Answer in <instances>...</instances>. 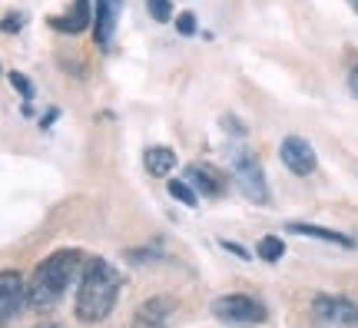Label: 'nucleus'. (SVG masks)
<instances>
[{
	"mask_svg": "<svg viewBox=\"0 0 358 328\" xmlns=\"http://www.w3.org/2000/svg\"><path fill=\"white\" fill-rule=\"evenodd\" d=\"M34 328H64V325H57V322H40V325H34Z\"/></svg>",
	"mask_w": 358,
	"mask_h": 328,
	"instance_id": "5701e85b",
	"label": "nucleus"
},
{
	"mask_svg": "<svg viewBox=\"0 0 358 328\" xmlns=\"http://www.w3.org/2000/svg\"><path fill=\"white\" fill-rule=\"evenodd\" d=\"M169 308L173 302L169 299H150L136 308V318H133V328H166L169 325Z\"/></svg>",
	"mask_w": 358,
	"mask_h": 328,
	"instance_id": "9d476101",
	"label": "nucleus"
},
{
	"mask_svg": "<svg viewBox=\"0 0 358 328\" xmlns=\"http://www.w3.org/2000/svg\"><path fill=\"white\" fill-rule=\"evenodd\" d=\"M226 129H229V133H245V127H239V123L229 120V116H226Z\"/></svg>",
	"mask_w": 358,
	"mask_h": 328,
	"instance_id": "4be33fe9",
	"label": "nucleus"
},
{
	"mask_svg": "<svg viewBox=\"0 0 358 328\" xmlns=\"http://www.w3.org/2000/svg\"><path fill=\"white\" fill-rule=\"evenodd\" d=\"M27 305V282L20 278V272L3 269L0 272V325H7L24 312Z\"/></svg>",
	"mask_w": 358,
	"mask_h": 328,
	"instance_id": "423d86ee",
	"label": "nucleus"
},
{
	"mask_svg": "<svg viewBox=\"0 0 358 328\" xmlns=\"http://www.w3.org/2000/svg\"><path fill=\"white\" fill-rule=\"evenodd\" d=\"M186 183H189L196 192H203V196H222V192H226L222 173H219L216 166H206V163L186 166Z\"/></svg>",
	"mask_w": 358,
	"mask_h": 328,
	"instance_id": "1a4fd4ad",
	"label": "nucleus"
},
{
	"mask_svg": "<svg viewBox=\"0 0 358 328\" xmlns=\"http://www.w3.org/2000/svg\"><path fill=\"white\" fill-rule=\"evenodd\" d=\"M312 312L322 325L332 328H358V305L348 302L345 295H315Z\"/></svg>",
	"mask_w": 358,
	"mask_h": 328,
	"instance_id": "39448f33",
	"label": "nucleus"
},
{
	"mask_svg": "<svg viewBox=\"0 0 358 328\" xmlns=\"http://www.w3.org/2000/svg\"><path fill=\"white\" fill-rule=\"evenodd\" d=\"M146 7L153 13V20H169L173 17V3L169 0H146Z\"/></svg>",
	"mask_w": 358,
	"mask_h": 328,
	"instance_id": "f3484780",
	"label": "nucleus"
},
{
	"mask_svg": "<svg viewBox=\"0 0 358 328\" xmlns=\"http://www.w3.org/2000/svg\"><path fill=\"white\" fill-rule=\"evenodd\" d=\"M120 10H123V0H96V13H93V37H96V47H110V43H113Z\"/></svg>",
	"mask_w": 358,
	"mask_h": 328,
	"instance_id": "6e6552de",
	"label": "nucleus"
},
{
	"mask_svg": "<svg viewBox=\"0 0 358 328\" xmlns=\"http://www.w3.org/2000/svg\"><path fill=\"white\" fill-rule=\"evenodd\" d=\"M80 262H83V255H80L77 249H60V252H53L50 259H43V262L34 269V278L27 282V305H30L34 312L53 308V305L66 295L70 282L77 278Z\"/></svg>",
	"mask_w": 358,
	"mask_h": 328,
	"instance_id": "f03ea898",
	"label": "nucleus"
},
{
	"mask_svg": "<svg viewBox=\"0 0 358 328\" xmlns=\"http://www.w3.org/2000/svg\"><path fill=\"white\" fill-rule=\"evenodd\" d=\"M229 163H232V179H236V186L243 190V196L249 202H256V206H266L268 202V183H266V173H262V166H259L256 152L252 150H232L229 152Z\"/></svg>",
	"mask_w": 358,
	"mask_h": 328,
	"instance_id": "7ed1b4c3",
	"label": "nucleus"
},
{
	"mask_svg": "<svg viewBox=\"0 0 358 328\" xmlns=\"http://www.w3.org/2000/svg\"><path fill=\"white\" fill-rule=\"evenodd\" d=\"M169 196L182 206H196V190H192L186 179H169Z\"/></svg>",
	"mask_w": 358,
	"mask_h": 328,
	"instance_id": "2eb2a0df",
	"label": "nucleus"
},
{
	"mask_svg": "<svg viewBox=\"0 0 358 328\" xmlns=\"http://www.w3.org/2000/svg\"><path fill=\"white\" fill-rule=\"evenodd\" d=\"M348 87H352V93L358 97V66L352 70V73H348Z\"/></svg>",
	"mask_w": 358,
	"mask_h": 328,
	"instance_id": "412c9836",
	"label": "nucleus"
},
{
	"mask_svg": "<svg viewBox=\"0 0 358 328\" xmlns=\"http://www.w3.org/2000/svg\"><path fill=\"white\" fill-rule=\"evenodd\" d=\"M20 27H24V13H7L3 24H0V30H3V34H17Z\"/></svg>",
	"mask_w": 358,
	"mask_h": 328,
	"instance_id": "a211bd4d",
	"label": "nucleus"
},
{
	"mask_svg": "<svg viewBox=\"0 0 358 328\" xmlns=\"http://www.w3.org/2000/svg\"><path fill=\"white\" fill-rule=\"evenodd\" d=\"M116 295H120V276L110 262L103 259H90L83 262L80 272V285H77V318L87 325H96L113 312Z\"/></svg>",
	"mask_w": 358,
	"mask_h": 328,
	"instance_id": "f257e3e1",
	"label": "nucleus"
},
{
	"mask_svg": "<svg viewBox=\"0 0 358 328\" xmlns=\"http://www.w3.org/2000/svg\"><path fill=\"white\" fill-rule=\"evenodd\" d=\"M285 255V242L275 239V236H266V239H259V259H266V262H275Z\"/></svg>",
	"mask_w": 358,
	"mask_h": 328,
	"instance_id": "4468645a",
	"label": "nucleus"
},
{
	"mask_svg": "<svg viewBox=\"0 0 358 328\" xmlns=\"http://www.w3.org/2000/svg\"><path fill=\"white\" fill-rule=\"evenodd\" d=\"M348 7H352V10L358 13V0H348Z\"/></svg>",
	"mask_w": 358,
	"mask_h": 328,
	"instance_id": "b1692460",
	"label": "nucleus"
},
{
	"mask_svg": "<svg viewBox=\"0 0 358 328\" xmlns=\"http://www.w3.org/2000/svg\"><path fill=\"white\" fill-rule=\"evenodd\" d=\"M222 245H226L229 252H236V255H239V259H249V252H245L243 245H236V242H222Z\"/></svg>",
	"mask_w": 358,
	"mask_h": 328,
	"instance_id": "aec40b11",
	"label": "nucleus"
},
{
	"mask_svg": "<svg viewBox=\"0 0 358 328\" xmlns=\"http://www.w3.org/2000/svg\"><path fill=\"white\" fill-rule=\"evenodd\" d=\"M173 166H176V152L169 146H150L146 150V169L153 176H166V173H173Z\"/></svg>",
	"mask_w": 358,
	"mask_h": 328,
	"instance_id": "f8f14e48",
	"label": "nucleus"
},
{
	"mask_svg": "<svg viewBox=\"0 0 358 328\" xmlns=\"http://www.w3.org/2000/svg\"><path fill=\"white\" fill-rule=\"evenodd\" d=\"M10 83H13V90H17L24 100H30V97H34V83H30L20 70H10Z\"/></svg>",
	"mask_w": 358,
	"mask_h": 328,
	"instance_id": "dca6fc26",
	"label": "nucleus"
},
{
	"mask_svg": "<svg viewBox=\"0 0 358 328\" xmlns=\"http://www.w3.org/2000/svg\"><path fill=\"white\" fill-rule=\"evenodd\" d=\"M90 20H93V13H90V0H77L70 17H53L50 24L57 27V30H64V34H83V30L90 27Z\"/></svg>",
	"mask_w": 358,
	"mask_h": 328,
	"instance_id": "9b49d317",
	"label": "nucleus"
},
{
	"mask_svg": "<svg viewBox=\"0 0 358 328\" xmlns=\"http://www.w3.org/2000/svg\"><path fill=\"white\" fill-rule=\"evenodd\" d=\"M213 315L232 328H252L259 322H266V308L252 295H239L236 292V295H219L213 302Z\"/></svg>",
	"mask_w": 358,
	"mask_h": 328,
	"instance_id": "20e7f679",
	"label": "nucleus"
},
{
	"mask_svg": "<svg viewBox=\"0 0 358 328\" xmlns=\"http://www.w3.org/2000/svg\"><path fill=\"white\" fill-rule=\"evenodd\" d=\"M289 232H299V236H312V239H325L335 242V245H352L348 236L335 232V229H322V226H306V222H289Z\"/></svg>",
	"mask_w": 358,
	"mask_h": 328,
	"instance_id": "ddd939ff",
	"label": "nucleus"
},
{
	"mask_svg": "<svg viewBox=\"0 0 358 328\" xmlns=\"http://www.w3.org/2000/svg\"><path fill=\"white\" fill-rule=\"evenodd\" d=\"M279 156L285 169H292L295 176H308V173H315V150H312V143L302 136H285L279 146Z\"/></svg>",
	"mask_w": 358,
	"mask_h": 328,
	"instance_id": "0eeeda50",
	"label": "nucleus"
},
{
	"mask_svg": "<svg viewBox=\"0 0 358 328\" xmlns=\"http://www.w3.org/2000/svg\"><path fill=\"white\" fill-rule=\"evenodd\" d=\"M176 27H179V34H182V37H189V34H196V17H192V13H179Z\"/></svg>",
	"mask_w": 358,
	"mask_h": 328,
	"instance_id": "6ab92c4d",
	"label": "nucleus"
}]
</instances>
